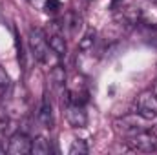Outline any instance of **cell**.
I'll return each instance as SVG.
<instances>
[{
	"instance_id": "cell-2",
	"label": "cell",
	"mask_w": 157,
	"mask_h": 155,
	"mask_svg": "<svg viewBox=\"0 0 157 155\" xmlns=\"http://www.w3.org/2000/svg\"><path fill=\"white\" fill-rule=\"evenodd\" d=\"M135 104H137V115L143 120H152L157 117V97L152 89L139 93Z\"/></svg>"
},
{
	"instance_id": "cell-18",
	"label": "cell",
	"mask_w": 157,
	"mask_h": 155,
	"mask_svg": "<svg viewBox=\"0 0 157 155\" xmlns=\"http://www.w3.org/2000/svg\"><path fill=\"white\" fill-rule=\"evenodd\" d=\"M152 2H155V4H157V0H152Z\"/></svg>"
},
{
	"instance_id": "cell-19",
	"label": "cell",
	"mask_w": 157,
	"mask_h": 155,
	"mask_svg": "<svg viewBox=\"0 0 157 155\" xmlns=\"http://www.w3.org/2000/svg\"><path fill=\"white\" fill-rule=\"evenodd\" d=\"M2 117H4V115H2V113H0V119H2Z\"/></svg>"
},
{
	"instance_id": "cell-15",
	"label": "cell",
	"mask_w": 157,
	"mask_h": 155,
	"mask_svg": "<svg viewBox=\"0 0 157 155\" xmlns=\"http://www.w3.org/2000/svg\"><path fill=\"white\" fill-rule=\"evenodd\" d=\"M9 88H11V77H9V73L6 71V68L0 66V89L6 91V89H9Z\"/></svg>"
},
{
	"instance_id": "cell-9",
	"label": "cell",
	"mask_w": 157,
	"mask_h": 155,
	"mask_svg": "<svg viewBox=\"0 0 157 155\" xmlns=\"http://www.w3.org/2000/svg\"><path fill=\"white\" fill-rule=\"evenodd\" d=\"M49 150H51V146L46 137H35L31 141V153L33 155H48Z\"/></svg>"
},
{
	"instance_id": "cell-12",
	"label": "cell",
	"mask_w": 157,
	"mask_h": 155,
	"mask_svg": "<svg viewBox=\"0 0 157 155\" xmlns=\"http://www.w3.org/2000/svg\"><path fill=\"white\" fill-rule=\"evenodd\" d=\"M49 75H51V80H53L57 86H62V84L66 82V71H64V68L59 66V64L51 68V73H49Z\"/></svg>"
},
{
	"instance_id": "cell-8",
	"label": "cell",
	"mask_w": 157,
	"mask_h": 155,
	"mask_svg": "<svg viewBox=\"0 0 157 155\" xmlns=\"http://www.w3.org/2000/svg\"><path fill=\"white\" fill-rule=\"evenodd\" d=\"M48 44H49L51 51H53L59 59H60V57H64V55H66V51H68L66 40H64V37H62L60 33H53V35H49V37H48Z\"/></svg>"
},
{
	"instance_id": "cell-7",
	"label": "cell",
	"mask_w": 157,
	"mask_h": 155,
	"mask_svg": "<svg viewBox=\"0 0 157 155\" xmlns=\"http://www.w3.org/2000/svg\"><path fill=\"white\" fill-rule=\"evenodd\" d=\"M39 122L44 128H48V130H51L53 124H55V120H53V108H51V102L48 99L42 100V104L39 108Z\"/></svg>"
},
{
	"instance_id": "cell-11",
	"label": "cell",
	"mask_w": 157,
	"mask_h": 155,
	"mask_svg": "<svg viewBox=\"0 0 157 155\" xmlns=\"http://www.w3.org/2000/svg\"><path fill=\"white\" fill-rule=\"evenodd\" d=\"M88 152H90V148L84 139H75L70 146V155H86Z\"/></svg>"
},
{
	"instance_id": "cell-16",
	"label": "cell",
	"mask_w": 157,
	"mask_h": 155,
	"mask_svg": "<svg viewBox=\"0 0 157 155\" xmlns=\"http://www.w3.org/2000/svg\"><path fill=\"white\" fill-rule=\"evenodd\" d=\"M152 91L155 93V97H157V80H155V82H154V86H152Z\"/></svg>"
},
{
	"instance_id": "cell-5",
	"label": "cell",
	"mask_w": 157,
	"mask_h": 155,
	"mask_svg": "<svg viewBox=\"0 0 157 155\" xmlns=\"http://www.w3.org/2000/svg\"><path fill=\"white\" fill-rule=\"evenodd\" d=\"M66 120L71 128H86L88 124V113L84 112V106L80 104H66Z\"/></svg>"
},
{
	"instance_id": "cell-4",
	"label": "cell",
	"mask_w": 157,
	"mask_h": 155,
	"mask_svg": "<svg viewBox=\"0 0 157 155\" xmlns=\"http://www.w3.org/2000/svg\"><path fill=\"white\" fill-rule=\"evenodd\" d=\"M7 153L9 155H26L31 153V139L24 131H17L7 141Z\"/></svg>"
},
{
	"instance_id": "cell-6",
	"label": "cell",
	"mask_w": 157,
	"mask_h": 155,
	"mask_svg": "<svg viewBox=\"0 0 157 155\" xmlns=\"http://www.w3.org/2000/svg\"><path fill=\"white\" fill-rule=\"evenodd\" d=\"M137 117H139V115H137ZM137 117H135V115H126V117H122V119H117V120L113 122L115 131L122 133V135H128V137H132V135H135V133L143 131L144 128L141 126V122L137 120Z\"/></svg>"
},
{
	"instance_id": "cell-3",
	"label": "cell",
	"mask_w": 157,
	"mask_h": 155,
	"mask_svg": "<svg viewBox=\"0 0 157 155\" xmlns=\"http://www.w3.org/2000/svg\"><path fill=\"white\" fill-rule=\"evenodd\" d=\"M130 148L135 150V152H143V153H154L157 152V135L154 131H148V130H143L135 135L130 137L128 141Z\"/></svg>"
},
{
	"instance_id": "cell-14",
	"label": "cell",
	"mask_w": 157,
	"mask_h": 155,
	"mask_svg": "<svg viewBox=\"0 0 157 155\" xmlns=\"http://www.w3.org/2000/svg\"><path fill=\"white\" fill-rule=\"evenodd\" d=\"M60 9V0H46L44 2V11L48 15H55Z\"/></svg>"
},
{
	"instance_id": "cell-13",
	"label": "cell",
	"mask_w": 157,
	"mask_h": 155,
	"mask_svg": "<svg viewBox=\"0 0 157 155\" xmlns=\"http://www.w3.org/2000/svg\"><path fill=\"white\" fill-rule=\"evenodd\" d=\"M93 42H95V29H88L86 35H84V37L80 39V42H78V47H80L82 51H88V49H91Z\"/></svg>"
},
{
	"instance_id": "cell-17",
	"label": "cell",
	"mask_w": 157,
	"mask_h": 155,
	"mask_svg": "<svg viewBox=\"0 0 157 155\" xmlns=\"http://www.w3.org/2000/svg\"><path fill=\"white\" fill-rule=\"evenodd\" d=\"M117 2H119V0H113V4H117Z\"/></svg>"
},
{
	"instance_id": "cell-1",
	"label": "cell",
	"mask_w": 157,
	"mask_h": 155,
	"mask_svg": "<svg viewBox=\"0 0 157 155\" xmlns=\"http://www.w3.org/2000/svg\"><path fill=\"white\" fill-rule=\"evenodd\" d=\"M29 47H31V53L35 55V59L42 62V64H46V66H49V64H53V57H57L53 51H51V47H49V44H48V37H46V33L40 29V28H31L29 29ZM59 59V57H57Z\"/></svg>"
},
{
	"instance_id": "cell-10",
	"label": "cell",
	"mask_w": 157,
	"mask_h": 155,
	"mask_svg": "<svg viewBox=\"0 0 157 155\" xmlns=\"http://www.w3.org/2000/svg\"><path fill=\"white\" fill-rule=\"evenodd\" d=\"M121 17H122V20H124L126 24H139V20H141L143 13H141V9H139V7L130 6V7H124V9L121 11Z\"/></svg>"
}]
</instances>
